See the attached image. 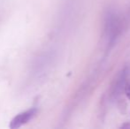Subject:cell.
<instances>
[{"label": "cell", "mask_w": 130, "mask_h": 129, "mask_svg": "<svg viewBox=\"0 0 130 129\" xmlns=\"http://www.w3.org/2000/svg\"><path fill=\"white\" fill-rule=\"evenodd\" d=\"M37 112L38 110L36 107H32V108L28 109V110H24L22 112H20L11 120L9 127L11 129H17L25 126V125L27 124L29 121H31L36 117Z\"/></svg>", "instance_id": "obj_1"}, {"label": "cell", "mask_w": 130, "mask_h": 129, "mask_svg": "<svg viewBox=\"0 0 130 129\" xmlns=\"http://www.w3.org/2000/svg\"><path fill=\"white\" fill-rule=\"evenodd\" d=\"M125 92H126V95H127V97L130 99V83H128V84L126 86Z\"/></svg>", "instance_id": "obj_2"}]
</instances>
